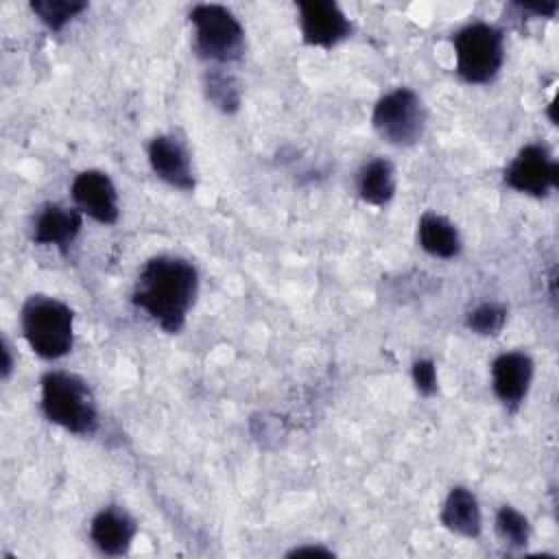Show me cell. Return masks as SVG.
<instances>
[{
  "label": "cell",
  "mask_w": 559,
  "mask_h": 559,
  "mask_svg": "<svg viewBox=\"0 0 559 559\" xmlns=\"http://www.w3.org/2000/svg\"><path fill=\"white\" fill-rule=\"evenodd\" d=\"M199 295L197 266L179 255L148 258L133 284L131 301L166 334L183 330Z\"/></svg>",
  "instance_id": "cell-1"
},
{
  "label": "cell",
  "mask_w": 559,
  "mask_h": 559,
  "mask_svg": "<svg viewBox=\"0 0 559 559\" xmlns=\"http://www.w3.org/2000/svg\"><path fill=\"white\" fill-rule=\"evenodd\" d=\"M44 417L66 432L90 437L98 428V406L90 384L70 371H46L39 380Z\"/></svg>",
  "instance_id": "cell-2"
},
{
  "label": "cell",
  "mask_w": 559,
  "mask_h": 559,
  "mask_svg": "<svg viewBox=\"0 0 559 559\" xmlns=\"http://www.w3.org/2000/svg\"><path fill=\"white\" fill-rule=\"evenodd\" d=\"M20 328L26 345L44 360H59L74 345V312L50 295H31L20 310Z\"/></svg>",
  "instance_id": "cell-3"
},
{
  "label": "cell",
  "mask_w": 559,
  "mask_h": 559,
  "mask_svg": "<svg viewBox=\"0 0 559 559\" xmlns=\"http://www.w3.org/2000/svg\"><path fill=\"white\" fill-rule=\"evenodd\" d=\"M188 17L194 26L192 48L199 59L214 66H229L245 57V26L234 11L223 4L203 2L194 4Z\"/></svg>",
  "instance_id": "cell-4"
},
{
  "label": "cell",
  "mask_w": 559,
  "mask_h": 559,
  "mask_svg": "<svg viewBox=\"0 0 559 559\" xmlns=\"http://www.w3.org/2000/svg\"><path fill=\"white\" fill-rule=\"evenodd\" d=\"M454 70L469 85L491 83L504 66V31L489 22H469L452 35Z\"/></svg>",
  "instance_id": "cell-5"
},
{
  "label": "cell",
  "mask_w": 559,
  "mask_h": 559,
  "mask_svg": "<svg viewBox=\"0 0 559 559\" xmlns=\"http://www.w3.org/2000/svg\"><path fill=\"white\" fill-rule=\"evenodd\" d=\"M428 111L421 96L411 87H395L378 98L371 124L376 133L393 146H413L421 140Z\"/></svg>",
  "instance_id": "cell-6"
},
{
  "label": "cell",
  "mask_w": 559,
  "mask_h": 559,
  "mask_svg": "<svg viewBox=\"0 0 559 559\" xmlns=\"http://www.w3.org/2000/svg\"><path fill=\"white\" fill-rule=\"evenodd\" d=\"M504 186L535 199H544L559 186V164L542 142L524 144L502 173Z\"/></svg>",
  "instance_id": "cell-7"
},
{
  "label": "cell",
  "mask_w": 559,
  "mask_h": 559,
  "mask_svg": "<svg viewBox=\"0 0 559 559\" xmlns=\"http://www.w3.org/2000/svg\"><path fill=\"white\" fill-rule=\"evenodd\" d=\"M297 11L306 46L330 50L354 33V22L332 0H301L297 2Z\"/></svg>",
  "instance_id": "cell-8"
},
{
  "label": "cell",
  "mask_w": 559,
  "mask_h": 559,
  "mask_svg": "<svg viewBox=\"0 0 559 559\" xmlns=\"http://www.w3.org/2000/svg\"><path fill=\"white\" fill-rule=\"evenodd\" d=\"M70 197L83 216L100 225H116L120 218L118 190L103 170L87 168L76 173L70 183Z\"/></svg>",
  "instance_id": "cell-9"
},
{
  "label": "cell",
  "mask_w": 559,
  "mask_h": 559,
  "mask_svg": "<svg viewBox=\"0 0 559 559\" xmlns=\"http://www.w3.org/2000/svg\"><path fill=\"white\" fill-rule=\"evenodd\" d=\"M146 157L155 177L170 188L179 192H192L197 188L190 151L175 133L155 135L146 146Z\"/></svg>",
  "instance_id": "cell-10"
},
{
  "label": "cell",
  "mask_w": 559,
  "mask_h": 559,
  "mask_svg": "<svg viewBox=\"0 0 559 559\" xmlns=\"http://www.w3.org/2000/svg\"><path fill=\"white\" fill-rule=\"evenodd\" d=\"M535 376L533 358L522 349L502 352L491 360V389L507 411H518Z\"/></svg>",
  "instance_id": "cell-11"
},
{
  "label": "cell",
  "mask_w": 559,
  "mask_h": 559,
  "mask_svg": "<svg viewBox=\"0 0 559 559\" xmlns=\"http://www.w3.org/2000/svg\"><path fill=\"white\" fill-rule=\"evenodd\" d=\"M90 542L105 557H122L129 552L135 535V518L120 504H107L90 520Z\"/></svg>",
  "instance_id": "cell-12"
},
{
  "label": "cell",
  "mask_w": 559,
  "mask_h": 559,
  "mask_svg": "<svg viewBox=\"0 0 559 559\" xmlns=\"http://www.w3.org/2000/svg\"><path fill=\"white\" fill-rule=\"evenodd\" d=\"M83 227V214L76 207L46 203L33 218L31 238L41 247H57L61 253L70 249Z\"/></svg>",
  "instance_id": "cell-13"
},
{
  "label": "cell",
  "mask_w": 559,
  "mask_h": 559,
  "mask_svg": "<svg viewBox=\"0 0 559 559\" xmlns=\"http://www.w3.org/2000/svg\"><path fill=\"white\" fill-rule=\"evenodd\" d=\"M439 522L459 537L478 539L483 533V513L476 493L461 485L452 487L441 504Z\"/></svg>",
  "instance_id": "cell-14"
},
{
  "label": "cell",
  "mask_w": 559,
  "mask_h": 559,
  "mask_svg": "<svg viewBox=\"0 0 559 559\" xmlns=\"http://www.w3.org/2000/svg\"><path fill=\"white\" fill-rule=\"evenodd\" d=\"M417 242L428 255L439 260H452L463 249V240L456 225L437 212H424L419 216Z\"/></svg>",
  "instance_id": "cell-15"
},
{
  "label": "cell",
  "mask_w": 559,
  "mask_h": 559,
  "mask_svg": "<svg viewBox=\"0 0 559 559\" xmlns=\"http://www.w3.org/2000/svg\"><path fill=\"white\" fill-rule=\"evenodd\" d=\"M358 197L373 207L386 205L397 190V173L395 166L386 157L367 159L356 177Z\"/></svg>",
  "instance_id": "cell-16"
},
{
  "label": "cell",
  "mask_w": 559,
  "mask_h": 559,
  "mask_svg": "<svg viewBox=\"0 0 559 559\" xmlns=\"http://www.w3.org/2000/svg\"><path fill=\"white\" fill-rule=\"evenodd\" d=\"M205 98L223 114H236L242 103V92L234 74L225 66H212L203 76Z\"/></svg>",
  "instance_id": "cell-17"
},
{
  "label": "cell",
  "mask_w": 559,
  "mask_h": 559,
  "mask_svg": "<svg viewBox=\"0 0 559 559\" xmlns=\"http://www.w3.org/2000/svg\"><path fill=\"white\" fill-rule=\"evenodd\" d=\"M493 531L498 539L511 548H524L531 542V533H533L528 518L522 511H518L513 504H502L496 511Z\"/></svg>",
  "instance_id": "cell-18"
},
{
  "label": "cell",
  "mask_w": 559,
  "mask_h": 559,
  "mask_svg": "<svg viewBox=\"0 0 559 559\" xmlns=\"http://www.w3.org/2000/svg\"><path fill=\"white\" fill-rule=\"evenodd\" d=\"M85 9H87V2L83 0H33L31 2V11L50 31H61L68 22L79 17Z\"/></svg>",
  "instance_id": "cell-19"
},
{
  "label": "cell",
  "mask_w": 559,
  "mask_h": 559,
  "mask_svg": "<svg viewBox=\"0 0 559 559\" xmlns=\"http://www.w3.org/2000/svg\"><path fill=\"white\" fill-rule=\"evenodd\" d=\"M507 317H509V310L504 304L483 301V304H476L465 314V325L478 336H498L507 325Z\"/></svg>",
  "instance_id": "cell-20"
},
{
  "label": "cell",
  "mask_w": 559,
  "mask_h": 559,
  "mask_svg": "<svg viewBox=\"0 0 559 559\" xmlns=\"http://www.w3.org/2000/svg\"><path fill=\"white\" fill-rule=\"evenodd\" d=\"M411 378H413L415 391L421 397H432L439 391V376H437V365L432 358L421 356V358L413 360Z\"/></svg>",
  "instance_id": "cell-21"
},
{
  "label": "cell",
  "mask_w": 559,
  "mask_h": 559,
  "mask_svg": "<svg viewBox=\"0 0 559 559\" xmlns=\"http://www.w3.org/2000/svg\"><path fill=\"white\" fill-rule=\"evenodd\" d=\"M334 557V550L332 548H325L321 544H306V546H295L293 550L286 552V557Z\"/></svg>",
  "instance_id": "cell-22"
},
{
  "label": "cell",
  "mask_w": 559,
  "mask_h": 559,
  "mask_svg": "<svg viewBox=\"0 0 559 559\" xmlns=\"http://www.w3.org/2000/svg\"><path fill=\"white\" fill-rule=\"evenodd\" d=\"M13 371V358H11V345L7 338H2V378L7 380Z\"/></svg>",
  "instance_id": "cell-23"
}]
</instances>
